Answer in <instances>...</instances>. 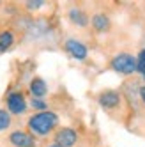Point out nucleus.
Instances as JSON below:
<instances>
[{
  "label": "nucleus",
  "mask_w": 145,
  "mask_h": 147,
  "mask_svg": "<svg viewBox=\"0 0 145 147\" xmlns=\"http://www.w3.org/2000/svg\"><path fill=\"white\" fill-rule=\"evenodd\" d=\"M9 124H11V117H9V113L0 110V129H5L9 128Z\"/></svg>",
  "instance_id": "nucleus-12"
},
{
  "label": "nucleus",
  "mask_w": 145,
  "mask_h": 147,
  "mask_svg": "<svg viewBox=\"0 0 145 147\" xmlns=\"http://www.w3.org/2000/svg\"><path fill=\"white\" fill-rule=\"evenodd\" d=\"M92 25H94V28L99 30V32H105L108 28V25H110V22H108V18L105 14H96L92 18Z\"/></svg>",
  "instance_id": "nucleus-10"
},
{
  "label": "nucleus",
  "mask_w": 145,
  "mask_h": 147,
  "mask_svg": "<svg viewBox=\"0 0 145 147\" xmlns=\"http://www.w3.org/2000/svg\"><path fill=\"white\" fill-rule=\"evenodd\" d=\"M99 103L103 105V107H106V108H113V107H117L119 105V94L117 92H103L101 94V98H99Z\"/></svg>",
  "instance_id": "nucleus-7"
},
{
  "label": "nucleus",
  "mask_w": 145,
  "mask_h": 147,
  "mask_svg": "<svg viewBox=\"0 0 145 147\" xmlns=\"http://www.w3.org/2000/svg\"><path fill=\"white\" fill-rule=\"evenodd\" d=\"M57 121H58V117L53 112H41V113H36L34 117L28 121V128L36 135L44 136L57 126Z\"/></svg>",
  "instance_id": "nucleus-1"
},
{
  "label": "nucleus",
  "mask_w": 145,
  "mask_h": 147,
  "mask_svg": "<svg viewBox=\"0 0 145 147\" xmlns=\"http://www.w3.org/2000/svg\"><path fill=\"white\" fill-rule=\"evenodd\" d=\"M136 69L142 73V75H145V50H142L138 53V59H136Z\"/></svg>",
  "instance_id": "nucleus-13"
},
{
  "label": "nucleus",
  "mask_w": 145,
  "mask_h": 147,
  "mask_svg": "<svg viewBox=\"0 0 145 147\" xmlns=\"http://www.w3.org/2000/svg\"><path fill=\"white\" fill-rule=\"evenodd\" d=\"M66 48H67L69 53L75 57V59H78V60H83L87 57V48H85V45L80 43V41H76V39L66 41Z\"/></svg>",
  "instance_id": "nucleus-4"
},
{
  "label": "nucleus",
  "mask_w": 145,
  "mask_h": 147,
  "mask_svg": "<svg viewBox=\"0 0 145 147\" xmlns=\"http://www.w3.org/2000/svg\"><path fill=\"white\" fill-rule=\"evenodd\" d=\"M7 107H9V110H11L13 113H23L25 108H27V101H25V98H23V94H19V92L9 94V98H7Z\"/></svg>",
  "instance_id": "nucleus-3"
},
{
  "label": "nucleus",
  "mask_w": 145,
  "mask_h": 147,
  "mask_svg": "<svg viewBox=\"0 0 145 147\" xmlns=\"http://www.w3.org/2000/svg\"><path fill=\"white\" fill-rule=\"evenodd\" d=\"M143 78H145V75H143Z\"/></svg>",
  "instance_id": "nucleus-18"
},
{
  "label": "nucleus",
  "mask_w": 145,
  "mask_h": 147,
  "mask_svg": "<svg viewBox=\"0 0 145 147\" xmlns=\"http://www.w3.org/2000/svg\"><path fill=\"white\" fill-rule=\"evenodd\" d=\"M69 18H71V22L72 23H76V25H87V16H85V13L83 11H80V9H71L69 11Z\"/></svg>",
  "instance_id": "nucleus-9"
},
{
  "label": "nucleus",
  "mask_w": 145,
  "mask_h": 147,
  "mask_svg": "<svg viewBox=\"0 0 145 147\" xmlns=\"http://www.w3.org/2000/svg\"><path fill=\"white\" fill-rule=\"evenodd\" d=\"M13 45V34L11 32H2L0 34V51H5Z\"/></svg>",
  "instance_id": "nucleus-11"
},
{
  "label": "nucleus",
  "mask_w": 145,
  "mask_h": 147,
  "mask_svg": "<svg viewBox=\"0 0 145 147\" xmlns=\"http://www.w3.org/2000/svg\"><path fill=\"white\" fill-rule=\"evenodd\" d=\"M11 144L16 147H34V138L28 133L14 131V133H11Z\"/></svg>",
  "instance_id": "nucleus-6"
},
{
  "label": "nucleus",
  "mask_w": 145,
  "mask_h": 147,
  "mask_svg": "<svg viewBox=\"0 0 145 147\" xmlns=\"http://www.w3.org/2000/svg\"><path fill=\"white\" fill-rule=\"evenodd\" d=\"M30 92H32V96L36 99L43 98L44 94H46V83L41 80V78H34L32 83H30Z\"/></svg>",
  "instance_id": "nucleus-8"
},
{
  "label": "nucleus",
  "mask_w": 145,
  "mask_h": 147,
  "mask_svg": "<svg viewBox=\"0 0 145 147\" xmlns=\"http://www.w3.org/2000/svg\"><path fill=\"white\" fill-rule=\"evenodd\" d=\"M32 107H34V108H39V110H44V108H46V103H44L43 99H36V98H34V99H32Z\"/></svg>",
  "instance_id": "nucleus-14"
},
{
  "label": "nucleus",
  "mask_w": 145,
  "mask_h": 147,
  "mask_svg": "<svg viewBox=\"0 0 145 147\" xmlns=\"http://www.w3.org/2000/svg\"><path fill=\"white\" fill-rule=\"evenodd\" d=\"M111 66L117 73H122V75H131V73L136 71V59L133 55H128V53H120L117 55L115 59L111 60Z\"/></svg>",
  "instance_id": "nucleus-2"
},
{
  "label": "nucleus",
  "mask_w": 145,
  "mask_h": 147,
  "mask_svg": "<svg viewBox=\"0 0 145 147\" xmlns=\"http://www.w3.org/2000/svg\"><path fill=\"white\" fill-rule=\"evenodd\" d=\"M76 142V133L69 129V128H64V129H60L57 133V144L60 147H72Z\"/></svg>",
  "instance_id": "nucleus-5"
},
{
  "label": "nucleus",
  "mask_w": 145,
  "mask_h": 147,
  "mask_svg": "<svg viewBox=\"0 0 145 147\" xmlns=\"http://www.w3.org/2000/svg\"><path fill=\"white\" fill-rule=\"evenodd\" d=\"M140 96H142V99L145 101V87H142V89H140Z\"/></svg>",
  "instance_id": "nucleus-16"
},
{
  "label": "nucleus",
  "mask_w": 145,
  "mask_h": 147,
  "mask_svg": "<svg viewBox=\"0 0 145 147\" xmlns=\"http://www.w3.org/2000/svg\"><path fill=\"white\" fill-rule=\"evenodd\" d=\"M50 147H60V145H58V144H55V145H50Z\"/></svg>",
  "instance_id": "nucleus-17"
},
{
  "label": "nucleus",
  "mask_w": 145,
  "mask_h": 147,
  "mask_svg": "<svg viewBox=\"0 0 145 147\" xmlns=\"http://www.w3.org/2000/svg\"><path fill=\"white\" fill-rule=\"evenodd\" d=\"M44 2H41V0H37V2H27V7L28 9H37V7H41Z\"/></svg>",
  "instance_id": "nucleus-15"
}]
</instances>
